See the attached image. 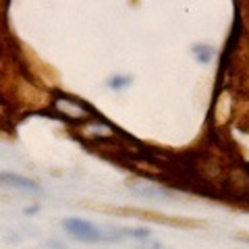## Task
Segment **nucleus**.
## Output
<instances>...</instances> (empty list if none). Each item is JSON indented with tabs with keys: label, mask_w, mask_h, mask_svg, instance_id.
<instances>
[{
	"label": "nucleus",
	"mask_w": 249,
	"mask_h": 249,
	"mask_svg": "<svg viewBox=\"0 0 249 249\" xmlns=\"http://www.w3.org/2000/svg\"><path fill=\"white\" fill-rule=\"evenodd\" d=\"M62 229H65L69 235L77 241H83V243H102V241H121L119 237L106 235L102 229H98L96 224H91L89 220H83V218H65L62 220Z\"/></svg>",
	"instance_id": "nucleus-1"
},
{
	"label": "nucleus",
	"mask_w": 249,
	"mask_h": 249,
	"mask_svg": "<svg viewBox=\"0 0 249 249\" xmlns=\"http://www.w3.org/2000/svg\"><path fill=\"white\" fill-rule=\"evenodd\" d=\"M0 183L6 185V187H13V189L27 191V193H40L42 191V187L37 183H34L31 178L15 175V173H0Z\"/></svg>",
	"instance_id": "nucleus-3"
},
{
	"label": "nucleus",
	"mask_w": 249,
	"mask_h": 249,
	"mask_svg": "<svg viewBox=\"0 0 249 249\" xmlns=\"http://www.w3.org/2000/svg\"><path fill=\"white\" fill-rule=\"evenodd\" d=\"M137 196H143V197H150V199H166L170 197V191L166 187H160L156 183H145V181H133L129 185Z\"/></svg>",
	"instance_id": "nucleus-4"
},
{
	"label": "nucleus",
	"mask_w": 249,
	"mask_h": 249,
	"mask_svg": "<svg viewBox=\"0 0 249 249\" xmlns=\"http://www.w3.org/2000/svg\"><path fill=\"white\" fill-rule=\"evenodd\" d=\"M54 108L62 114L67 116V119H75V121H85L88 119V114H96V110L89 106L81 102V100L77 98H71V96H60L54 100Z\"/></svg>",
	"instance_id": "nucleus-2"
},
{
	"label": "nucleus",
	"mask_w": 249,
	"mask_h": 249,
	"mask_svg": "<svg viewBox=\"0 0 249 249\" xmlns=\"http://www.w3.org/2000/svg\"><path fill=\"white\" fill-rule=\"evenodd\" d=\"M37 210H40L37 206H29V208H25V214H36Z\"/></svg>",
	"instance_id": "nucleus-9"
},
{
	"label": "nucleus",
	"mask_w": 249,
	"mask_h": 249,
	"mask_svg": "<svg viewBox=\"0 0 249 249\" xmlns=\"http://www.w3.org/2000/svg\"><path fill=\"white\" fill-rule=\"evenodd\" d=\"M191 54H193V58H196L197 62L208 65V62L214 58V48L212 46H208V44H193Z\"/></svg>",
	"instance_id": "nucleus-5"
},
{
	"label": "nucleus",
	"mask_w": 249,
	"mask_h": 249,
	"mask_svg": "<svg viewBox=\"0 0 249 249\" xmlns=\"http://www.w3.org/2000/svg\"><path fill=\"white\" fill-rule=\"evenodd\" d=\"M162 245L160 243H150V245H143V247H139V249H160Z\"/></svg>",
	"instance_id": "nucleus-8"
},
{
	"label": "nucleus",
	"mask_w": 249,
	"mask_h": 249,
	"mask_svg": "<svg viewBox=\"0 0 249 249\" xmlns=\"http://www.w3.org/2000/svg\"><path fill=\"white\" fill-rule=\"evenodd\" d=\"M131 83H133V77H131V75H114V77H110V79H108V88L121 91V89H124V88H129Z\"/></svg>",
	"instance_id": "nucleus-6"
},
{
	"label": "nucleus",
	"mask_w": 249,
	"mask_h": 249,
	"mask_svg": "<svg viewBox=\"0 0 249 249\" xmlns=\"http://www.w3.org/2000/svg\"><path fill=\"white\" fill-rule=\"evenodd\" d=\"M121 235L123 237H133V239L143 241V239H150V229H143V227H139V229H124Z\"/></svg>",
	"instance_id": "nucleus-7"
}]
</instances>
